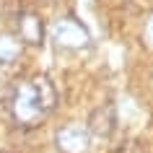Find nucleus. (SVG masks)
<instances>
[{
  "mask_svg": "<svg viewBox=\"0 0 153 153\" xmlns=\"http://www.w3.org/2000/svg\"><path fill=\"white\" fill-rule=\"evenodd\" d=\"M55 145H57L60 153H88L91 132H88V127H83V125H78V122L65 125V127L57 130Z\"/></svg>",
  "mask_w": 153,
  "mask_h": 153,
  "instance_id": "7ed1b4c3",
  "label": "nucleus"
},
{
  "mask_svg": "<svg viewBox=\"0 0 153 153\" xmlns=\"http://www.w3.org/2000/svg\"><path fill=\"white\" fill-rule=\"evenodd\" d=\"M52 42H55L60 49H70V52H78V49L91 47V34L88 29L75 21V18H60L55 26H52Z\"/></svg>",
  "mask_w": 153,
  "mask_h": 153,
  "instance_id": "f03ea898",
  "label": "nucleus"
},
{
  "mask_svg": "<svg viewBox=\"0 0 153 153\" xmlns=\"http://www.w3.org/2000/svg\"><path fill=\"white\" fill-rule=\"evenodd\" d=\"M18 49H21V42H16L10 34L0 36V60H16Z\"/></svg>",
  "mask_w": 153,
  "mask_h": 153,
  "instance_id": "0eeeda50",
  "label": "nucleus"
},
{
  "mask_svg": "<svg viewBox=\"0 0 153 153\" xmlns=\"http://www.w3.org/2000/svg\"><path fill=\"white\" fill-rule=\"evenodd\" d=\"M145 39H148V44H153V13L145 21Z\"/></svg>",
  "mask_w": 153,
  "mask_h": 153,
  "instance_id": "1a4fd4ad",
  "label": "nucleus"
},
{
  "mask_svg": "<svg viewBox=\"0 0 153 153\" xmlns=\"http://www.w3.org/2000/svg\"><path fill=\"white\" fill-rule=\"evenodd\" d=\"M16 29H18V42L29 44V47H42L44 44V21L31 10H21L16 18Z\"/></svg>",
  "mask_w": 153,
  "mask_h": 153,
  "instance_id": "20e7f679",
  "label": "nucleus"
},
{
  "mask_svg": "<svg viewBox=\"0 0 153 153\" xmlns=\"http://www.w3.org/2000/svg\"><path fill=\"white\" fill-rule=\"evenodd\" d=\"M29 83H31V91H34V96H36V101H39V106L44 109V114H49L57 106L55 83L49 81V75H36V78H31Z\"/></svg>",
  "mask_w": 153,
  "mask_h": 153,
  "instance_id": "423d86ee",
  "label": "nucleus"
},
{
  "mask_svg": "<svg viewBox=\"0 0 153 153\" xmlns=\"http://www.w3.org/2000/svg\"><path fill=\"white\" fill-rule=\"evenodd\" d=\"M18 13H21V5H18V0H0V16L13 18V21H16Z\"/></svg>",
  "mask_w": 153,
  "mask_h": 153,
  "instance_id": "6e6552de",
  "label": "nucleus"
},
{
  "mask_svg": "<svg viewBox=\"0 0 153 153\" xmlns=\"http://www.w3.org/2000/svg\"><path fill=\"white\" fill-rule=\"evenodd\" d=\"M10 114H13L18 127H36L47 117L44 109L39 106V101H36V96H34L31 83H21V86L13 88V94H10Z\"/></svg>",
  "mask_w": 153,
  "mask_h": 153,
  "instance_id": "f257e3e1",
  "label": "nucleus"
},
{
  "mask_svg": "<svg viewBox=\"0 0 153 153\" xmlns=\"http://www.w3.org/2000/svg\"><path fill=\"white\" fill-rule=\"evenodd\" d=\"M88 132L91 135H96V137H112V132L117 130V112H114V106L112 104H101L96 106L94 112L88 114Z\"/></svg>",
  "mask_w": 153,
  "mask_h": 153,
  "instance_id": "39448f33",
  "label": "nucleus"
}]
</instances>
